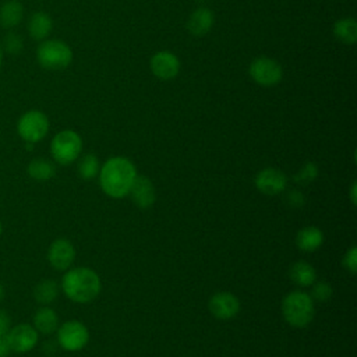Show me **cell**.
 I'll return each mask as SVG.
<instances>
[{"label": "cell", "instance_id": "obj_7", "mask_svg": "<svg viewBox=\"0 0 357 357\" xmlns=\"http://www.w3.org/2000/svg\"><path fill=\"white\" fill-rule=\"evenodd\" d=\"M250 77L261 86H273L282 81L283 68L271 57H257L250 64Z\"/></svg>", "mask_w": 357, "mask_h": 357}, {"label": "cell", "instance_id": "obj_22", "mask_svg": "<svg viewBox=\"0 0 357 357\" xmlns=\"http://www.w3.org/2000/svg\"><path fill=\"white\" fill-rule=\"evenodd\" d=\"M59 296V284L53 279L39 282L33 289V297L39 304H50Z\"/></svg>", "mask_w": 357, "mask_h": 357}, {"label": "cell", "instance_id": "obj_16", "mask_svg": "<svg viewBox=\"0 0 357 357\" xmlns=\"http://www.w3.org/2000/svg\"><path fill=\"white\" fill-rule=\"evenodd\" d=\"M324 243V233L317 226H305L296 236V245L300 251L314 252Z\"/></svg>", "mask_w": 357, "mask_h": 357}, {"label": "cell", "instance_id": "obj_14", "mask_svg": "<svg viewBox=\"0 0 357 357\" xmlns=\"http://www.w3.org/2000/svg\"><path fill=\"white\" fill-rule=\"evenodd\" d=\"M128 194L131 195L132 202L141 209L151 208L153 205L155 199H156L155 187H153L152 181L145 176H138L137 174Z\"/></svg>", "mask_w": 357, "mask_h": 357}, {"label": "cell", "instance_id": "obj_15", "mask_svg": "<svg viewBox=\"0 0 357 357\" xmlns=\"http://www.w3.org/2000/svg\"><path fill=\"white\" fill-rule=\"evenodd\" d=\"M213 22V13L206 7H198L190 14L187 20V29L194 36H204L211 31Z\"/></svg>", "mask_w": 357, "mask_h": 357}, {"label": "cell", "instance_id": "obj_32", "mask_svg": "<svg viewBox=\"0 0 357 357\" xmlns=\"http://www.w3.org/2000/svg\"><path fill=\"white\" fill-rule=\"evenodd\" d=\"M356 192H357V183L354 181L353 185H351V190H350V199H351V204H353V205H356V202H357Z\"/></svg>", "mask_w": 357, "mask_h": 357}, {"label": "cell", "instance_id": "obj_31", "mask_svg": "<svg viewBox=\"0 0 357 357\" xmlns=\"http://www.w3.org/2000/svg\"><path fill=\"white\" fill-rule=\"evenodd\" d=\"M10 347L7 344V340H6V336H0V357H8L10 354Z\"/></svg>", "mask_w": 357, "mask_h": 357}, {"label": "cell", "instance_id": "obj_36", "mask_svg": "<svg viewBox=\"0 0 357 357\" xmlns=\"http://www.w3.org/2000/svg\"><path fill=\"white\" fill-rule=\"evenodd\" d=\"M197 1H205V0H197Z\"/></svg>", "mask_w": 357, "mask_h": 357}, {"label": "cell", "instance_id": "obj_2", "mask_svg": "<svg viewBox=\"0 0 357 357\" xmlns=\"http://www.w3.org/2000/svg\"><path fill=\"white\" fill-rule=\"evenodd\" d=\"M102 283L98 273L85 266L67 271L61 279V290L75 303H89L100 293Z\"/></svg>", "mask_w": 357, "mask_h": 357}, {"label": "cell", "instance_id": "obj_23", "mask_svg": "<svg viewBox=\"0 0 357 357\" xmlns=\"http://www.w3.org/2000/svg\"><path fill=\"white\" fill-rule=\"evenodd\" d=\"M26 172L32 178L43 181V180H49L54 176V165L47 159L36 158L29 162Z\"/></svg>", "mask_w": 357, "mask_h": 357}, {"label": "cell", "instance_id": "obj_9", "mask_svg": "<svg viewBox=\"0 0 357 357\" xmlns=\"http://www.w3.org/2000/svg\"><path fill=\"white\" fill-rule=\"evenodd\" d=\"M6 340L10 351L18 354L28 353L38 343V331L28 324H20L8 329L6 333Z\"/></svg>", "mask_w": 357, "mask_h": 357}, {"label": "cell", "instance_id": "obj_6", "mask_svg": "<svg viewBox=\"0 0 357 357\" xmlns=\"http://www.w3.org/2000/svg\"><path fill=\"white\" fill-rule=\"evenodd\" d=\"M49 126V119L43 112L28 110L20 117L17 123V131L26 144H35L46 137Z\"/></svg>", "mask_w": 357, "mask_h": 357}, {"label": "cell", "instance_id": "obj_11", "mask_svg": "<svg viewBox=\"0 0 357 357\" xmlns=\"http://www.w3.org/2000/svg\"><path fill=\"white\" fill-rule=\"evenodd\" d=\"M255 187L265 195H278L286 190V174L275 167H265L255 176Z\"/></svg>", "mask_w": 357, "mask_h": 357}, {"label": "cell", "instance_id": "obj_8", "mask_svg": "<svg viewBox=\"0 0 357 357\" xmlns=\"http://www.w3.org/2000/svg\"><path fill=\"white\" fill-rule=\"evenodd\" d=\"M59 344L67 351H77L86 346L89 340L88 328L79 321H67L57 328Z\"/></svg>", "mask_w": 357, "mask_h": 357}, {"label": "cell", "instance_id": "obj_26", "mask_svg": "<svg viewBox=\"0 0 357 357\" xmlns=\"http://www.w3.org/2000/svg\"><path fill=\"white\" fill-rule=\"evenodd\" d=\"M332 293H333L332 286L328 282L321 280V282H314L312 283L310 297L312 300H317V301H328L332 297Z\"/></svg>", "mask_w": 357, "mask_h": 357}, {"label": "cell", "instance_id": "obj_20", "mask_svg": "<svg viewBox=\"0 0 357 357\" xmlns=\"http://www.w3.org/2000/svg\"><path fill=\"white\" fill-rule=\"evenodd\" d=\"M289 276L297 286L308 287L317 280V271L308 262L297 261L290 266Z\"/></svg>", "mask_w": 357, "mask_h": 357}, {"label": "cell", "instance_id": "obj_29", "mask_svg": "<svg viewBox=\"0 0 357 357\" xmlns=\"http://www.w3.org/2000/svg\"><path fill=\"white\" fill-rule=\"evenodd\" d=\"M286 202H287L289 206L298 209V208H303V206H304V204H305V197H304V194H303L301 191H298V190H291V191H289L287 195H286Z\"/></svg>", "mask_w": 357, "mask_h": 357}, {"label": "cell", "instance_id": "obj_18", "mask_svg": "<svg viewBox=\"0 0 357 357\" xmlns=\"http://www.w3.org/2000/svg\"><path fill=\"white\" fill-rule=\"evenodd\" d=\"M53 21L49 14L43 11H36L31 15L28 22V32L36 40H45L52 32Z\"/></svg>", "mask_w": 357, "mask_h": 357}, {"label": "cell", "instance_id": "obj_10", "mask_svg": "<svg viewBox=\"0 0 357 357\" xmlns=\"http://www.w3.org/2000/svg\"><path fill=\"white\" fill-rule=\"evenodd\" d=\"M209 311L211 314L222 321L234 318L240 311L238 298L230 291H218L209 298Z\"/></svg>", "mask_w": 357, "mask_h": 357}, {"label": "cell", "instance_id": "obj_13", "mask_svg": "<svg viewBox=\"0 0 357 357\" xmlns=\"http://www.w3.org/2000/svg\"><path fill=\"white\" fill-rule=\"evenodd\" d=\"M75 258V248L67 238L54 240L47 250V261L57 271H66Z\"/></svg>", "mask_w": 357, "mask_h": 357}, {"label": "cell", "instance_id": "obj_12", "mask_svg": "<svg viewBox=\"0 0 357 357\" xmlns=\"http://www.w3.org/2000/svg\"><path fill=\"white\" fill-rule=\"evenodd\" d=\"M151 71L156 78L162 81L173 79L180 71V60L174 53L169 50H160L151 59Z\"/></svg>", "mask_w": 357, "mask_h": 357}, {"label": "cell", "instance_id": "obj_27", "mask_svg": "<svg viewBox=\"0 0 357 357\" xmlns=\"http://www.w3.org/2000/svg\"><path fill=\"white\" fill-rule=\"evenodd\" d=\"M3 42H4V49L11 54H18L22 50V46H24V42H22L21 36L17 35L15 32L7 33Z\"/></svg>", "mask_w": 357, "mask_h": 357}, {"label": "cell", "instance_id": "obj_5", "mask_svg": "<svg viewBox=\"0 0 357 357\" xmlns=\"http://www.w3.org/2000/svg\"><path fill=\"white\" fill-rule=\"evenodd\" d=\"M82 151V139L78 132L73 130H63L57 132L50 142V153L59 165H70L78 159Z\"/></svg>", "mask_w": 357, "mask_h": 357}, {"label": "cell", "instance_id": "obj_33", "mask_svg": "<svg viewBox=\"0 0 357 357\" xmlns=\"http://www.w3.org/2000/svg\"><path fill=\"white\" fill-rule=\"evenodd\" d=\"M4 296H6V291H4V287H3V284L0 283V303L3 301V298H4Z\"/></svg>", "mask_w": 357, "mask_h": 357}, {"label": "cell", "instance_id": "obj_1", "mask_svg": "<svg viewBox=\"0 0 357 357\" xmlns=\"http://www.w3.org/2000/svg\"><path fill=\"white\" fill-rule=\"evenodd\" d=\"M137 177L134 163L124 156H113L107 159L99 170V183L103 192L112 198H123L128 195Z\"/></svg>", "mask_w": 357, "mask_h": 357}, {"label": "cell", "instance_id": "obj_24", "mask_svg": "<svg viewBox=\"0 0 357 357\" xmlns=\"http://www.w3.org/2000/svg\"><path fill=\"white\" fill-rule=\"evenodd\" d=\"M99 170H100L99 159L93 153L84 155L78 162V174L85 180H91L96 177L99 174Z\"/></svg>", "mask_w": 357, "mask_h": 357}, {"label": "cell", "instance_id": "obj_19", "mask_svg": "<svg viewBox=\"0 0 357 357\" xmlns=\"http://www.w3.org/2000/svg\"><path fill=\"white\" fill-rule=\"evenodd\" d=\"M24 17V7L18 0H7L0 7V25L3 28L17 26Z\"/></svg>", "mask_w": 357, "mask_h": 357}, {"label": "cell", "instance_id": "obj_25", "mask_svg": "<svg viewBox=\"0 0 357 357\" xmlns=\"http://www.w3.org/2000/svg\"><path fill=\"white\" fill-rule=\"evenodd\" d=\"M318 176V166L314 162H307L296 174H294V181L297 184L307 185L311 181H314Z\"/></svg>", "mask_w": 357, "mask_h": 357}, {"label": "cell", "instance_id": "obj_21", "mask_svg": "<svg viewBox=\"0 0 357 357\" xmlns=\"http://www.w3.org/2000/svg\"><path fill=\"white\" fill-rule=\"evenodd\" d=\"M333 35L339 42H342L344 45H353L357 40L356 20L350 18V17L337 20L333 25Z\"/></svg>", "mask_w": 357, "mask_h": 357}, {"label": "cell", "instance_id": "obj_34", "mask_svg": "<svg viewBox=\"0 0 357 357\" xmlns=\"http://www.w3.org/2000/svg\"><path fill=\"white\" fill-rule=\"evenodd\" d=\"M1 63H3V50L0 47V66H1Z\"/></svg>", "mask_w": 357, "mask_h": 357}, {"label": "cell", "instance_id": "obj_17", "mask_svg": "<svg viewBox=\"0 0 357 357\" xmlns=\"http://www.w3.org/2000/svg\"><path fill=\"white\" fill-rule=\"evenodd\" d=\"M33 328L38 333L50 335L59 328V317L50 307H40L33 315Z\"/></svg>", "mask_w": 357, "mask_h": 357}, {"label": "cell", "instance_id": "obj_4", "mask_svg": "<svg viewBox=\"0 0 357 357\" xmlns=\"http://www.w3.org/2000/svg\"><path fill=\"white\" fill-rule=\"evenodd\" d=\"M36 60L45 70H64L73 61V50L60 39H46L36 49Z\"/></svg>", "mask_w": 357, "mask_h": 357}, {"label": "cell", "instance_id": "obj_28", "mask_svg": "<svg viewBox=\"0 0 357 357\" xmlns=\"http://www.w3.org/2000/svg\"><path fill=\"white\" fill-rule=\"evenodd\" d=\"M343 266L351 273L354 275L357 271V247H350L344 257H343Z\"/></svg>", "mask_w": 357, "mask_h": 357}, {"label": "cell", "instance_id": "obj_35", "mask_svg": "<svg viewBox=\"0 0 357 357\" xmlns=\"http://www.w3.org/2000/svg\"><path fill=\"white\" fill-rule=\"evenodd\" d=\"M0 236H1V222H0Z\"/></svg>", "mask_w": 357, "mask_h": 357}, {"label": "cell", "instance_id": "obj_3", "mask_svg": "<svg viewBox=\"0 0 357 357\" xmlns=\"http://www.w3.org/2000/svg\"><path fill=\"white\" fill-rule=\"evenodd\" d=\"M282 314L289 325L304 328L314 319V300L305 291H290L282 301Z\"/></svg>", "mask_w": 357, "mask_h": 357}, {"label": "cell", "instance_id": "obj_30", "mask_svg": "<svg viewBox=\"0 0 357 357\" xmlns=\"http://www.w3.org/2000/svg\"><path fill=\"white\" fill-rule=\"evenodd\" d=\"M10 328H11L10 315L4 310H0V336H6Z\"/></svg>", "mask_w": 357, "mask_h": 357}]
</instances>
